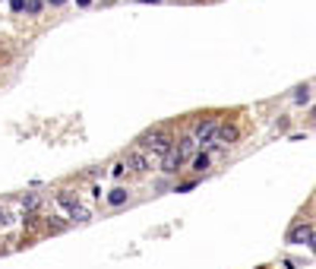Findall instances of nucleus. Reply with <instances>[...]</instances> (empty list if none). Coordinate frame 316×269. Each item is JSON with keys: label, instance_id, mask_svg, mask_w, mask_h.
Instances as JSON below:
<instances>
[{"label": "nucleus", "instance_id": "nucleus-9", "mask_svg": "<svg viewBox=\"0 0 316 269\" xmlns=\"http://www.w3.org/2000/svg\"><path fill=\"white\" fill-rule=\"evenodd\" d=\"M57 200H60V206H67V209H73V206H79V200L70 190H64V193H57Z\"/></svg>", "mask_w": 316, "mask_h": 269}, {"label": "nucleus", "instance_id": "nucleus-6", "mask_svg": "<svg viewBox=\"0 0 316 269\" xmlns=\"http://www.w3.org/2000/svg\"><path fill=\"white\" fill-rule=\"evenodd\" d=\"M127 165H130L133 171H146L149 162H146V155H139V152H130V155H127Z\"/></svg>", "mask_w": 316, "mask_h": 269}, {"label": "nucleus", "instance_id": "nucleus-3", "mask_svg": "<svg viewBox=\"0 0 316 269\" xmlns=\"http://www.w3.org/2000/svg\"><path fill=\"white\" fill-rule=\"evenodd\" d=\"M234 139H237V127L225 124V127H218V130H215L212 143H218V146H228V143H234Z\"/></svg>", "mask_w": 316, "mask_h": 269}, {"label": "nucleus", "instance_id": "nucleus-15", "mask_svg": "<svg viewBox=\"0 0 316 269\" xmlns=\"http://www.w3.org/2000/svg\"><path fill=\"white\" fill-rule=\"evenodd\" d=\"M193 187H196L193 181H186V184H180V187H177V193H186V190H193Z\"/></svg>", "mask_w": 316, "mask_h": 269}, {"label": "nucleus", "instance_id": "nucleus-8", "mask_svg": "<svg viewBox=\"0 0 316 269\" xmlns=\"http://www.w3.org/2000/svg\"><path fill=\"white\" fill-rule=\"evenodd\" d=\"M108 203H111V206H123V203H127V190H120V187H114V190L108 193Z\"/></svg>", "mask_w": 316, "mask_h": 269}, {"label": "nucleus", "instance_id": "nucleus-7", "mask_svg": "<svg viewBox=\"0 0 316 269\" xmlns=\"http://www.w3.org/2000/svg\"><path fill=\"white\" fill-rule=\"evenodd\" d=\"M196 146H200V143H196V139L193 136H186V139H180V158H186V155H193V152H196Z\"/></svg>", "mask_w": 316, "mask_h": 269}, {"label": "nucleus", "instance_id": "nucleus-18", "mask_svg": "<svg viewBox=\"0 0 316 269\" xmlns=\"http://www.w3.org/2000/svg\"><path fill=\"white\" fill-rule=\"evenodd\" d=\"M4 222H7V212H4V209H0V225H4Z\"/></svg>", "mask_w": 316, "mask_h": 269}, {"label": "nucleus", "instance_id": "nucleus-1", "mask_svg": "<svg viewBox=\"0 0 316 269\" xmlns=\"http://www.w3.org/2000/svg\"><path fill=\"white\" fill-rule=\"evenodd\" d=\"M215 130H218V124L215 121H200V127H196V143H212V136H215Z\"/></svg>", "mask_w": 316, "mask_h": 269}, {"label": "nucleus", "instance_id": "nucleus-14", "mask_svg": "<svg viewBox=\"0 0 316 269\" xmlns=\"http://www.w3.org/2000/svg\"><path fill=\"white\" fill-rule=\"evenodd\" d=\"M10 7H13V13H22V7H26V0H10Z\"/></svg>", "mask_w": 316, "mask_h": 269}, {"label": "nucleus", "instance_id": "nucleus-11", "mask_svg": "<svg viewBox=\"0 0 316 269\" xmlns=\"http://www.w3.org/2000/svg\"><path fill=\"white\" fill-rule=\"evenodd\" d=\"M70 216H73L76 222H89V209H83V206H73V209H70Z\"/></svg>", "mask_w": 316, "mask_h": 269}, {"label": "nucleus", "instance_id": "nucleus-5", "mask_svg": "<svg viewBox=\"0 0 316 269\" xmlns=\"http://www.w3.org/2000/svg\"><path fill=\"white\" fill-rule=\"evenodd\" d=\"M180 162H183V158H180V152H177V149H168V152H165V162H161V171L174 174V171L180 168Z\"/></svg>", "mask_w": 316, "mask_h": 269}, {"label": "nucleus", "instance_id": "nucleus-17", "mask_svg": "<svg viewBox=\"0 0 316 269\" xmlns=\"http://www.w3.org/2000/svg\"><path fill=\"white\" fill-rule=\"evenodd\" d=\"M67 4V0H51V7H64Z\"/></svg>", "mask_w": 316, "mask_h": 269}, {"label": "nucleus", "instance_id": "nucleus-12", "mask_svg": "<svg viewBox=\"0 0 316 269\" xmlns=\"http://www.w3.org/2000/svg\"><path fill=\"white\" fill-rule=\"evenodd\" d=\"M193 168H196V171H206V168H209V155H206V152H200V155H196Z\"/></svg>", "mask_w": 316, "mask_h": 269}, {"label": "nucleus", "instance_id": "nucleus-10", "mask_svg": "<svg viewBox=\"0 0 316 269\" xmlns=\"http://www.w3.org/2000/svg\"><path fill=\"white\" fill-rule=\"evenodd\" d=\"M294 101H297V104H307V101H310V86H300V89L294 92Z\"/></svg>", "mask_w": 316, "mask_h": 269}, {"label": "nucleus", "instance_id": "nucleus-16", "mask_svg": "<svg viewBox=\"0 0 316 269\" xmlns=\"http://www.w3.org/2000/svg\"><path fill=\"white\" fill-rule=\"evenodd\" d=\"M38 206V196H26V209H35Z\"/></svg>", "mask_w": 316, "mask_h": 269}, {"label": "nucleus", "instance_id": "nucleus-19", "mask_svg": "<svg viewBox=\"0 0 316 269\" xmlns=\"http://www.w3.org/2000/svg\"><path fill=\"white\" fill-rule=\"evenodd\" d=\"M76 4H79V7H89V4H92V0H76Z\"/></svg>", "mask_w": 316, "mask_h": 269}, {"label": "nucleus", "instance_id": "nucleus-13", "mask_svg": "<svg viewBox=\"0 0 316 269\" xmlns=\"http://www.w3.org/2000/svg\"><path fill=\"white\" fill-rule=\"evenodd\" d=\"M22 10H26V13H41V0H26V7H22Z\"/></svg>", "mask_w": 316, "mask_h": 269}, {"label": "nucleus", "instance_id": "nucleus-4", "mask_svg": "<svg viewBox=\"0 0 316 269\" xmlns=\"http://www.w3.org/2000/svg\"><path fill=\"white\" fill-rule=\"evenodd\" d=\"M291 244H313V225H297L291 231Z\"/></svg>", "mask_w": 316, "mask_h": 269}, {"label": "nucleus", "instance_id": "nucleus-2", "mask_svg": "<svg viewBox=\"0 0 316 269\" xmlns=\"http://www.w3.org/2000/svg\"><path fill=\"white\" fill-rule=\"evenodd\" d=\"M149 149L155 152V155H165L168 149H174V146H171V136H165V133H152V136H149Z\"/></svg>", "mask_w": 316, "mask_h": 269}]
</instances>
